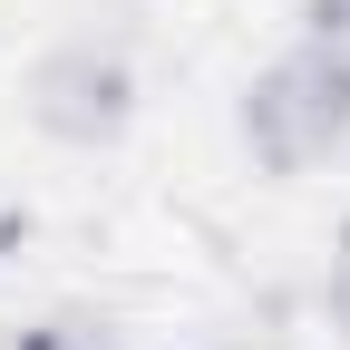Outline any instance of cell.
I'll return each instance as SVG.
<instances>
[{"label":"cell","instance_id":"3957f363","mask_svg":"<svg viewBox=\"0 0 350 350\" xmlns=\"http://www.w3.org/2000/svg\"><path fill=\"white\" fill-rule=\"evenodd\" d=\"M292 20H301V39H312L321 59L350 68V0H292Z\"/></svg>","mask_w":350,"mask_h":350},{"label":"cell","instance_id":"7a4b0ae2","mask_svg":"<svg viewBox=\"0 0 350 350\" xmlns=\"http://www.w3.org/2000/svg\"><path fill=\"white\" fill-rule=\"evenodd\" d=\"M29 117H39V137H59V146H117L126 117H137V59H126L117 39H98V29L39 49Z\"/></svg>","mask_w":350,"mask_h":350},{"label":"cell","instance_id":"6da1fadb","mask_svg":"<svg viewBox=\"0 0 350 350\" xmlns=\"http://www.w3.org/2000/svg\"><path fill=\"white\" fill-rule=\"evenodd\" d=\"M243 146L262 175H312L350 146V68L321 59L312 39H292V49L243 88Z\"/></svg>","mask_w":350,"mask_h":350},{"label":"cell","instance_id":"277c9868","mask_svg":"<svg viewBox=\"0 0 350 350\" xmlns=\"http://www.w3.org/2000/svg\"><path fill=\"white\" fill-rule=\"evenodd\" d=\"M321 292H331V321L350 331V234H340V253H331V273H321Z\"/></svg>","mask_w":350,"mask_h":350}]
</instances>
